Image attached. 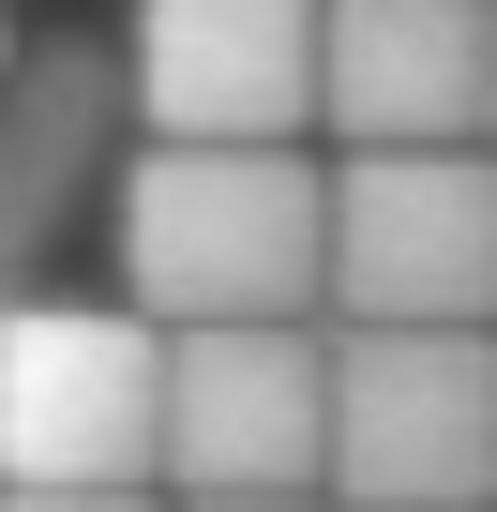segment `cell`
Returning <instances> with one entry per match:
<instances>
[{"instance_id":"obj_3","label":"cell","mask_w":497,"mask_h":512,"mask_svg":"<svg viewBox=\"0 0 497 512\" xmlns=\"http://www.w3.org/2000/svg\"><path fill=\"white\" fill-rule=\"evenodd\" d=\"M332 497L347 512H497V332H347L332 347Z\"/></svg>"},{"instance_id":"obj_8","label":"cell","mask_w":497,"mask_h":512,"mask_svg":"<svg viewBox=\"0 0 497 512\" xmlns=\"http://www.w3.org/2000/svg\"><path fill=\"white\" fill-rule=\"evenodd\" d=\"M121 91H136V76H121L106 46H46V61L16 76V106H0V317L31 302V272H46L61 211L91 196V151H106Z\"/></svg>"},{"instance_id":"obj_10","label":"cell","mask_w":497,"mask_h":512,"mask_svg":"<svg viewBox=\"0 0 497 512\" xmlns=\"http://www.w3.org/2000/svg\"><path fill=\"white\" fill-rule=\"evenodd\" d=\"M211 512H317V497H211Z\"/></svg>"},{"instance_id":"obj_9","label":"cell","mask_w":497,"mask_h":512,"mask_svg":"<svg viewBox=\"0 0 497 512\" xmlns=\"http://www.w3.org/2000/svg\"><path fill=\"white\" fill-rule=\"evenodd\" d=\"M0 512H151V497H0Z\"/></svg>"},{"instance_id":"obj_6","label":"cell","mask_w":497,"mask_h":512,"mask_svg":"<svg viewBox=\"0 0 497 512\" xmlns=\"http://www.w3.org/2000/svg\"><path fill=\"white\" fill-rule=\"evenodd\" d=\"M166 482L211 497H317L332 482V347L317 332H181Z\"/></svg>"},{"instance_id":"obj_2","label":"cell","mask_w":497,"mask_h":512,"mask_svg":"<svg viewBox=\"0 0 497 512\" xmlns=\"http://www.w3.org/2000/svg\"><path fill=\"white\" fill-rule=\"evenodd\" d=\"M181 332L136 302H16L0 317V497H136L166 467Z\"/></svg>"},{"instance_id":"obj_7","label":"cell","mask_w":497,"mask_h":512,"mask_svg":"<svg viewBox=\"0 0 497 512\" xmlns=\"http://www.w3.org/2000/svg\"><path fill=\"white\" fill-rule=\"evenodd\" d=\"M317 121L347 151H467L497 121V0H332Z\"/></svg>"},{"instance_id":"obj_5","label":"cell","mask_w":497,"mask_h":512,"mask_svg":"<svg viewBox=\"0 0 497 512\" xmlns=\"http://www.w3.org/2000/svg\"><path fill=\"white\" fill-rule=\"evenodd\" d=\"M332 76V0H136V106L166 151H287Z\"/></svg>"},{"instance_id":"obj_4","label":"cell","mask_w":497,"mask_h":512,"mask_svg":"<svg viewBox=\"0 0 497 512\" xmlns=\"http://www.w3.org/2000/svg\"><path fill=\"white\" fill-rule=\"evenodd\" d=\"M332 302L347 332H497V151H347Z\"/></svg>"},{"instance_id":"obj_1","label":"cell","mask_w":497,"mask_h":512,"mask_svg":"<svg viewBox=\"0 0 497 512\" xmlns=\"http://www.w3.org/2000/svg\"><path fill=\"white\" fill-rule=\"evenodd\" d=\"M121 272L151 332H302L332 302V181L302 151H136Z\"/></svg>"},{"instance_id":"obj_11","label":"cell","mask_w":497,"mask_h":512,"mask_svg":"<svg viewBox=\"0 0 497 512\" xmlns=\"http://www.w3.org/2000/svg\"><path fill=\"white\" fill-rule=\"evenodd\" d=\"M482 136H497V121H482Z\"/></svg>"}]
</instances>
